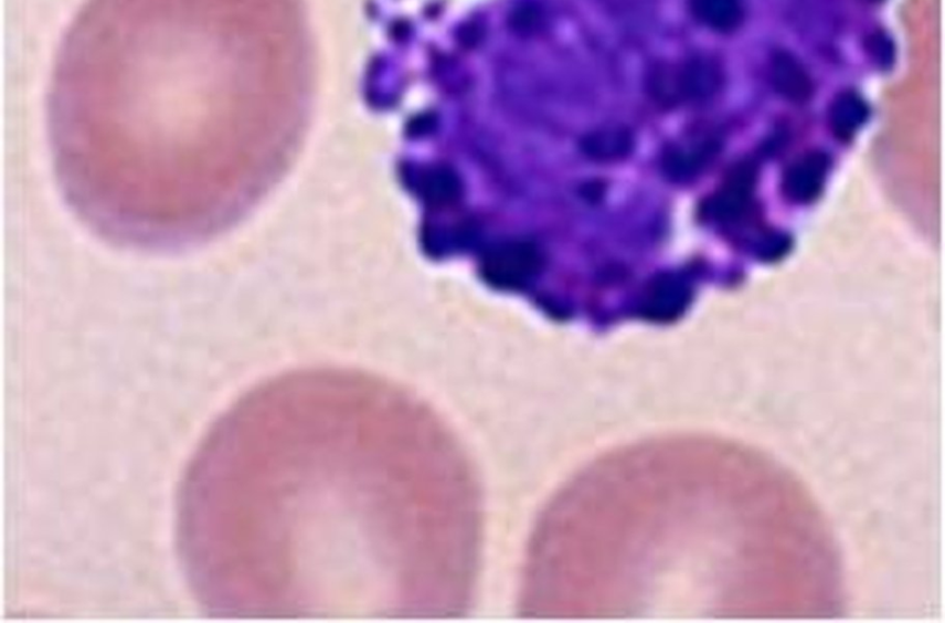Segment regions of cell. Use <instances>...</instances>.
Here are the masks:
<instances>
[{"label": "cell", "mask_w": 945, "mask_h": 623, "mask_svg": "<svg viewBox=\"0 0 945 623\" xmlns=\"http://www.w3.org/2000/svg\"><path fill=\"white\" fill-rule=\"evenodd\" d=\"M757 181V165L751 160L739 161L716 193L705 201L701 209L704 218L712 223L741 230L753 218Z\"/></svg>", "instance_id": "cell-3"}, {"label": "cell", "mask_w": 945, "mask_h": 623, "mask_svg": "<svg viewBox=\"0 0 945 623\" xmlns=\"http://www.w3.org/2000/svg\"><path fill=\"white\" fill-rule=\"evenodd\" d=\"M722 76L716 65L707 59L652 72L649 78L651 97L665 106L697 103L711 98L721 87Z\"/></svg>", "instance_id": "cell-2"}, {"label": "cell", "mask_w": 945, "mask_h": 623, "mask_svg": "<svg viewBox=\"0 0 945 623\" xmlns=\"http://www.w3.org/2000/svg\"><path fill=\"white\" fill-rule=\"evenodd\" d=\"M581 149L592 160H620L633 151L634 138L627 129L622 127L603 128L587 135L581 141Z\"/></svg>", "instance_id": "cell-11"}, {"label": "cell", "mask_w": 945, "mask_h": 623, "mask_svg": "<svg viewBox=\"0 0 945 623\" xmlns=\"http://www.w3.org/2000/svg\"><path fill=\"white\" fill-rule=\"evenodd\" d=\"M693 287L680 273L666 272L654 278L640 299L639 315L669 325L684 316L693 302Z\"/></svg>", "instance_id": "cell-5"}, {"label": "cell", "mask_w": 945, "mask_h": 623, "mask_svg": "<svg viewBox=\"0 0 945 623\" xmlns=\"http://www.w3.org/2000/svg\"><path fill=\"white\" fill-rule=\"evenodd\" d=\"M830 158L822 151H808L787 167L782 182L784 198L795 205L815 202L826 187Z\"/></svg>", "instance_id": "cell-6"}, {"label": "cell", "mask_w": 945, "mask_h": 623, "mask_svg": "<svg viewBox=\"0 0 945 623\" xmlns=\"http://www.w3.org/2000/svg\"><path fill=\"white\" fill-rule=\"evenodd\" d=\"M278 40L280 0H86L47 102L71 208L136 247L232 226L293 158Z\"/></svg>", "instance_id": "cell-1"}, {"label": "cell", "mask_w": 945, "mask_h": 623, "mask_svg": "<svg viewBox=\"0 0 945 623\" xmlns=\"http://www.w3.org/2000/svg\"><path fill=\"white\" fill-rule=\"evenodd\" d=\"M720 151L721 141L713 137L700 138L686 146L673 147L663 155V172L673 182L692 181L708 169Z\"/></svg>", "instance_id": "cell-7"}, {"label": "cell", "mask_w": 945, "mask_h": 623, "mask_svg": "<svg viewBox=\"0 0 945 623\" xmlns=\"http://www.w3.org/2000/svg\"><path fill=\"white\" fill-rule=\"evenodd\" d=\"M689 8L702 25L722 33L737 30L745 18L743 0H689Z\"/></svg>", "instance_id": "cell-9"}, {"label": "cell", "mask_w": 945, "mask_h": 623, "mask_svg": "<svg viewBox=\"0 0 945 623\" xmlns=\"http://www.w3.org/2000/svg\"><path fill=\"white\" fill-rule=\"evenodd\" d=\"M542 265V255L534 243L508 241L488 250L481 273L484 279L498 289L519 291L538 277Z\"/></svg>", "instance_id": "cell-4"}, {"label": "cell", "mask_w": 945, "mask_h": 623, "mask_svg": "<svg viewBox=\"0 0 945 623\" xmlns=\"http://www.w3.org/2000/svg\"><path fill=\"white\" fill-rule=\"evenodd\" d=\"M772 80L775 89L784 98L794 103H804L810 98L814 86L804 66L794 56L781 53L772 63Z\"/></svg>", "instance_id": "cell-10"}, {"label": "cell", "mask_w": 945, "mask_h": 623, "mask_svg": "<svg viewBox=\"0 0 945 623\" xmlns=\"http://www.w3.org/2000/svg\"><path fill=\"white\" fill-rule=\"evenodd\" d=\"M869 117V106L854 92H845L836 97L829 109V127L840 141H850L863 127Z\"/></svg>", "instance_id": "cell-8"}]
</instances>
